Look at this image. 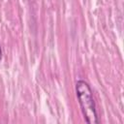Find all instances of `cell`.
I'll list each match as a JSON object with an SVG mask.
<instances>
[{"mask_svg":"<svg viewBox=\"0 0 124 124\" xmlns=\"http://www.w3.org/2000/svg\"><path fill=\"white\" fill-rule=\"evenodd\" d=\"M2 60V48H1V44H0V61Z\"/></svg>","mask_w":124,"mask_h":124,"instance_id":"7a4b0ae2","label":"cell"},{"mask_svg":"<svg viewBox=\"0 0 124 124\" xmlns=\"http://www.w3.org/2000/svg\"><path fill=\"white\" fill-rule=\"evenodd\" d=\"M76 94L86 124H100L92 90L88 82L78 79L76 82Z\"/></svg>","mask_w":124,"mask_h":124,"instance_id":"6da1fadb","label":"cell"}]
</instances>
